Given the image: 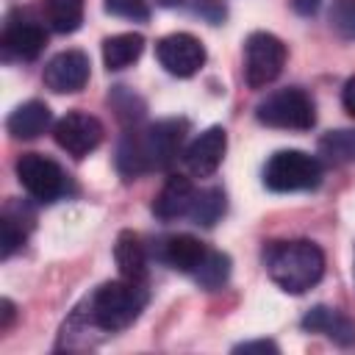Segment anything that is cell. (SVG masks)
<instances>
[{
  "mask_svg": "<svg viewBox=\"0 0 355 355\" xmlns=\"http://www.w3.org/2000/svg\"><path fill=\"white\" fill-rule=\"evenodd\" d=\"M42 14L55 33H72L83 22V0H42Z\"/></svg>",
  "mask_w": 355,
  "mask_h": 355,
  "instance_id": "cell-20",
  "label": "cell"
},
{
  "mask_svg": "<svg viewBox=\"0 0 355 355\" xmlns=\"http://www.w3.org/2000/svg\"><path fill=\"white\" fill-rule=\"evenodd\" d=\"M14 316H17L14 302L11 300H0V330H8L11 322H14Z\"/></svg>",
  "mask_w": 355,
  "mask_h": 355,
  "instance_id": "cell-31",
  "label": "cell"
},
{
  "mask_svg": "<svg viewBox=\"0 0 355 355\" xmlns=\"http://www.w3.org/2000/svg\"><path fill=\"white\" fill-rule=\"evenodd\" d=\"M233 352H244V355H250V352H277V344L275 341H266V338H261V341H244V344H236L233 347Z\"/></svg>",
  "mask_w": 355,
  "mask_h": 355,
  "instance_id": "cell-29",
  "label": "cell"
},
{
  "mask_svg": "<svg viewBox=\"0 0 355 355\" xmlns=\"http://www.w3.org/2000/svg\"><path fill=\"white\" fill-rule=\"evenodd\" d=\"M103 6H105L108 14L122 17V19H133V22H147L150 19L147 0H105Z\"/></svg>",
  "mask_w": 355,
  "mask_h": 355,
  "instance_id": "cell-26",
  "label": "cell"
},
{
  "mask_svg": "<svg viewBox=\"0 0 355 355\" xmlns=\"http://www.w3.org/2000/svg\"><path fill=\"white\" fill-rule=\"evenodd\" d=\"M258 122L269 125V128H283V130H311L316 122V108L313 100L297 89H277L272 94H266V100L258 103L255 108Z\"/></svg>",
  "mask_w": 355,
  "mask_h": 355,
  "instance_id": "cell-4",
  "label": "cell"
},
{
  "mask_svg": "<svg viewBox=\"0 0 355 355\" xmlns=\"http://www.w3.org/2000/svg\"><path fill=\"white\" fill-rule=\"evenodd\" d=\"M291 6H294V11H297V14L311 17V14H316V11H319L322 0H291Z\"/></svg>",
  "mask_w": 355,
  "mask_h": 355,
  "instance_id": "cell-32",
  "label": "cell"
},
{
  "mask_svg": "<svg viewBox=\"0 0 355 355\" xmlns=\"http://www.w3.org/2000/svg\"><path fill=\"white\" fill-rule=\"evenodd\" d=\"M194 11H197L200 17H205L208 22H222V19H225V6H222L219 0H200V3L194 6Z\"/></svg>",
  "mask_w": 355,
  "mask_h": 355,
  "instance_id": "cell-28",
  "label": "cell"
},
{
  "mask_svg": "<svg viewBox=\"0 0 355 355\" xmlns=\"http://www.w3.org/2000/svg\"><path fill=\"white\" fill-rule=\"evenodd\" d=\"M147 305V291L144 283H133V280H111L103 283L86 302H83V316L92 327L103 330V333H116L130 327L139 313Z\"/></svg>",
  "mask_w": 355,
  "mask_h": 355,
  "instance_id": "cell-2",
  "label": "cell"
},
{
  "mask_svg": "<svg viewBox=\"0 0 355 355\" xmlns=\"http://www.w3.org/2000/svg\"><path fill=\"white\" fill-rule=\"evenodd\" d=\"M155 55L169 75L191 78L205 64V47L191 33H169L155 44Z\"/></svg>",
  "mask_w": 355,
  "mask_h": 355,
  "instance_id": "cell-8",
  "label": "cell"
},
{
  "mask_svg": "<svg viewBox=\"0 0 355 355\" xmlns=\"http://www.w3.org/2000/svg\"><path fill=\"white\" fill-rule=\"evenodd\" d=\"M341 103H344V108H347V114L349 116H355V75L344 83V92H341Z\"/></svg>",
  "mask_w": 355,
  "mask_h": 355,
  "instance_id": "cell-30",
  "label": "cell"
},
{
  "mask_svg": "<svg viewBox=\"0 0 355 355\" xmlns=\"http://www.w3.org/2000/svg\"><path fill=\"white\" fill-rule=\"evenodd\" d=\"M227 277H230V258L225 252H216V250H208L205 258H202V263L194 269V280L202 288H208V291L219 288Z\"/></svg>",
  "mask_w": 355,
  "mask_h": 355,
  "instance_id": "cell-23",
  "label": "cell"
},
{
  "mask_svg": "<svg viewBox=\"0 0 355 355\" xmlns=\"http://www.w3.org/2000/svg\"><path fill=\"white\" fill-rule=\"evenodd\" d=\"M53 136H55V144L61 150H67L75 158H83V155H89L92 150L100 147L103 122L97 116L86 114V111H69L55 122Z\"/></svg>",
  "mask_w": 355,
  "mask_h": 355,
  "instance_id": "cell-7",
  "label": "cell"
},
{
  "mask_svg": "<svg viewBox=\"0 0 355 355\" xmlns=\"http://www.w3.org/2000/svg\"><path fill=\"white\" fill-rule=\"evenodd\" d=\"M322 183V164L302 150H277L263 166V186L272 191H311Z\"/></svg>",
  "mask_w": 355,
  "mask_h": 355,
  "instance_id": "cell-3",
  "label": "cell"
},
{
  "mask_svg": "<svg viewBox=\"0 0 355 355\" xmlns=\"http://www.w3.org/2000/svg\"><path fill=\"white\" fill-rule=\"evenodd\" d=\"M50 122H53L50 108L42 100H28L8 114L6 128L14 139H36L50 128Z\"/></svg>",
  "mask_w": 355,
  "mask_h": 355,
  "instance_id": "cell-15",
  "label": "cell"
},
{
  "mask_svg": "<svg viewBox=\"0 0 355 355\" xmlns=\"http://www.w3.org/2000/svg\"><path fill=\"white\" fill-rule=\"evenodd\" d=\"M319 153L330 164H355V128L324 133L319 139Z\"/></svg>",
  "mask_w": 355,
  "mask_h": 355,
  "instance_id": "cell-22",
  "label": "cell"
},
{
  "mask_svg": "<svg viewBox=\"0 0 355 355\" xmlns=\"http://www.w3.org/2000/svg\"><path fill=\"white\" fill-rule=\"evenodd\" d=\"M269 277L288 294H302L313 288L324 275V252L305 239L275 241L263 252Z\"/></svg>",
  "mask_w": 355,
  "mask_h": 355,
  "instance_id": "cell-1",
  "label": "cell"
},
{
  "mask_svg": "<svg viewBox=\"0 0 355 355\" xmlns=\"http://www.w3.org/2000/svg\"><path fill=\"white\" fill-rule=\"evenodd\" d=\"M327 19L338 39L355 42V0H333Z\"/></svg>",
  "mask_w": 355,
  "mask_h": 355,
  "instance_id": "cell-24",
  "label": "cell"
},
{
  "mask_svg": "<svg viewBox=\"0 0 355 355\" xmlns=\"http://www.w3.org/2000/svg\"><path fill=\"white\" fill-rule=\"evenodd\" d=\"M225 208H227L225 191H222V189H216V186H211V189L197 191V197H194V202H191L189 216H191V222H194V225L211 227V225H216V222L225 216Z\"/></svg>",
  "mask_w": 355,
  "mask_h": 355,
  "instance_id": "cell-21",
  "label": "cell"
},
{
  "mask_svg": "<svg viewBox=\"0 0 355 355\" xmlns=\"http://www.w3.org/2000/svg\"><path fill=\"white\" fill-rule=\"evenodd\" d=\"M17 178L22 189L39 202H55L69 191V178L64 175V169L53 158L39 153H22L17 158Z\"/></svg>",
  "mask_w": 355,
  "mask_h": 355,
  "instance_id": "cell-6",
  "label": "cell"
},
{
  "mask_svg": "<svg viewBox=\"0 0 355 355\" xmlns=\"http://www.w3.org/2000/svg\"><path fill=\"white\" fill-rule=\"evenodd\" d=\"M111 103H114V108H116V114H119L122 119L136 122V119H141V116H144V103H141L136 94L125 92V86H116V89H114Z\"/></svg>",
  "mask_w": 355,
  "mask_h": 355,
  "instance_id": "cell-27",
  "label": "cell"
},
{
  "mask_svg": "<svg viewBox=\"0 0 355 355\" xmlns=\"http://www.w3.org/2000/svg\"><path fill=\"white\" fill-rule=\"evenodd\" d=\"M158 6H164V8H172V6H180L183 0H155Z\"/></svg>",
  "mask_w": 355,
  "mask_h": 355,
  "instance_id": "cell-33",
  "label": "cell"
},
{
  "mask_svg": "<svg viewBox=\"0 0 355 355\" xmlns=\"http://www.w3.org/2000/svg\"><path fill=\"white\" fill-rule=\"evenodd\" d=\"M44 44H47V33H44L39 19H33L22 11H17L6 19V25H3V50H6V55L19 58V61H33V58H39Z\"/></svg>",
  "mask_w": 355,
  "mask_h": 355,
  "instance_id": "cell-10",
  "label": "cell"
},
{
  "mask_svg": "<svg viewBox=\"0 0 355 355\" xmlns=\"http://www.w3.org/2000/svg\"><path fill=\"white\" fill-rule=\"evenodd\" d=\"M194 197H197V189L191 186V180L183 178V175H172V178L161 186V191L155 194V200H153V214H155L158 219H164V222L189 216Z\"/></svg>",
  "mask_w": 355,
  "mask_h": 355,
  "instance_id": "cell-13",
  "label": "cell"
},
{
  "mask_svg": "<svg viewBox=\"0 0 355 355\" xmlns=\"http://www.w3.org/2000/svg\"><path fill=\"white\" fill-rule=\"evenodd\" d=\"M302 330L308 333H324L327 338H333L341 347H352L355 344V322L349 316H344L336 308L327 305H316L302 316Z\"/></svg>",
  "mask_w": 355,
  "mask_h": 355,
  "instance_id": "cell-14",
  "label": "cell"
},
{
  "mask_svg": "<svg viewBox=\"0 0 355 355\" xmlns=\"http://www.w3.org/2000/svg\"><path fill=\"white\" fill-rule=\"evenodd\" d=\"M286 44L266 31H255L244 42V78L250 89L269 86L286 67Z\"/></svg>",
  "mask_w": 355,
  "mask_h": 355,
  "instance_id": "cell-5",
  "label": "cell"
},
{
  "mask_svg": "<svg viewBox=\"0 0 355 355\" xmlns=\"http://www.w3.org/2000/svg\"><path fill=\"white\" fill-rule=\"evenodd\" d=\"M144 50V36L141 33H116V36H108L103 42V61L108 69H125L130 67L133 61H139Z\"/></svg>",
  "mask_w": 355,
  "mask_h": 355,
  "instance_id": "cell-18",
  "label": "cell"
},
{
  "mask_svg": "<svg viewBox=\"0 0 355 355\" xmlns=\"http://www.w3.org/2000/svg\"><path fill=\"white\" fill-rule=\"evenodd\" d=\"M225 150H227V133H225V128L214 125V128L202 130V133L186 147L183 161H186V166H189L191 175L208 178V175H214V172L219 169V164H222V158H225Z\"/></svg>",
  "mask_w": 355,
  "mask_h": 355,
  "instance_id": "cell-12",
  "label": "cell"
},
{
  "mask_svg": "<svg viewBox=\"0 0 355 355\" xmlns=\"http://www.w3.org/2000/svg\"><path fill=\"white\" fill-rule=\"evenodd\" d=\"M25 236H28V230L19 225V219L11 216V211H6L0 219V258H11L22 247Z\"/></svg>",
  "mask_w": 355,
  "mask_h": 355,
  "instance_id": "cell-25",
  "label": "cell"
},
{
  "mask_svg": "<svg viewBox=\"0 0 355 355\" xmlns=\"http://www.w3.org/2000/svg\"><path fill=\"white\" fill-rule=\"evenodd\" d=\"M205 252H208L205 244H202L200 239L189 236V233L169 236V239H164V244H161V258H164L172 269L189 272V275H194V269L202 263Z\"/></svg>",
  "mask_w": 355,
  "mask_h": 355,
  "instance_id": "cell-17",
  "label": "cell"
},
{
  "mask_svg": "<svg viewBox=\"0 0 355 355\" xmlns=\"http://www.w3.org/2000/svg\"><path fill=\"white\" fill-rule=\"evenodd\" d=\"M114 261H116V269H119V275L125 280L144 283V277H147V252H144L141 239L133 230H122L116 236Z\"/></svg>",
  "mask_w": 355,
  "mask_h": 355,
  "instance_id": "cell-16",
  "label": "cell"
},
{
  "mask_svg": "<svg viewBox=\"0 0 355 355\" xmlns=\"http://www.w3.org/2000/svg\"><path fill=\"white\" fill-rule=\"evenodd\" d=\"M116 169L125 180H136L139 175L150 172L147 158H144V147H141V133L128 130L119 144H116Z\"/></svg>",
  "mask_w": 355,
  "mask_h": 355,
  "instance_id": "cell-19",
  "label": "cell"
},
{
  "mask_svg": "<svg viewBox=\"0 0 355 355\" xmlns=\"http://www.w3.org/2000/svg\"><path fill=\"white\" fill-rule=\"evenodd\" d=\"M186 119H161L141 130V147L150 169H166L178 158L180 144L186 139Z\"/></svg>",
  "mask_w": 355,
  "mask_h": 355,
  "instance_id": "cell-9",
  "label": "cell"
},
{
  "mask_svg": "<svg viewBox=\"0 0 355 355\" xmlns=\"http://www.w3.org/2000/svg\"><path fill=\"white\" fill-rule=\"evenodd\" d=\"M89 55L83 50H64L55 53L42 72V80L50 92L55 94H69V92H80L89 80Z\"/></svg>",
  "mask_w": 355,
  "mask_h": 355,
  "instance_id": "cell-11",
  "label": "cell"
}]
</instances>
